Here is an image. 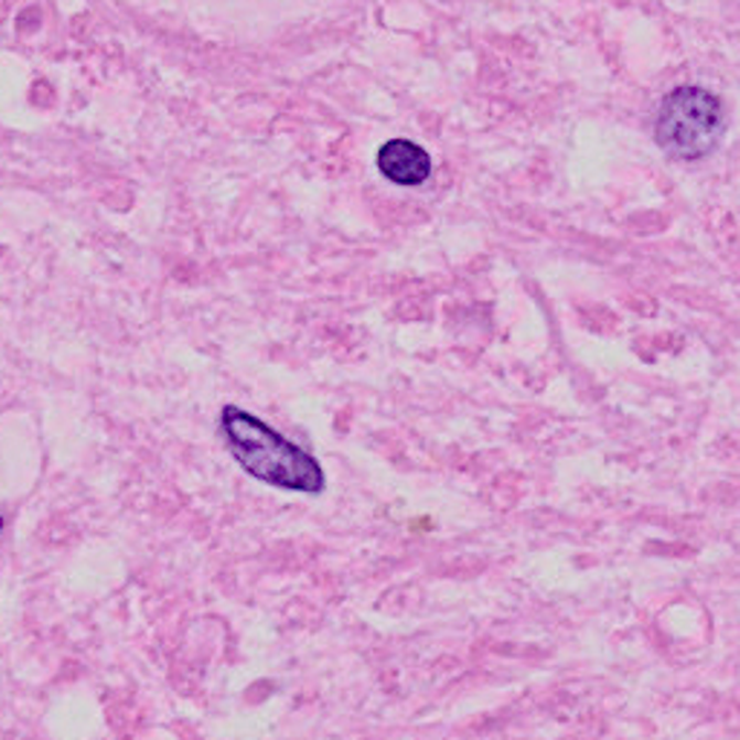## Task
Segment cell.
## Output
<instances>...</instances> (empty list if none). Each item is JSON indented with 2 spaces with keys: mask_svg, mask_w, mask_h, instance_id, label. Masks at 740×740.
I'll list each match as a JSON object with an SVG mask.
<instances>
[{
  "mask_svg": "<svg viewBox=\"0 0 740 740\" xmlns=\"http://www.w3.org/2000/svg\"><path fill=\"white\" fill-rule=\"evenodd\" d=\"M221 426L235 460L253 478L283 489V492H301V495L324 492V472H321L319 460L278 435L276 428L258 420L255 414L244 411L237 405H226Z\"/></svg>",
  "mask_w": 740,
  "mask_h": 740,
  "instance_id": "6da1fadb",
  "label": "cell"
},
{
  "mask_svg": "<svg viewBox=\"0 0 740 740\" xmlns=\"http://www.w3.org/2000/svg\"><path fill=\"white\" fill-rule=\"evenodd\" d=\"M723 105L703 87H677L665 96L656 116V142L668 157L695 162L718 148Z\"/></svg>",
  "mask_w": 740,
  "mask_h": 740,
  "instance_id": "7a4b0ae2",
  "label": "cell"
},
{
  "mask_svg": "<svg viewBox=\"0 0 740 740\" xmlns=\"http://www.w3.org/2000/svg\"><path fill=\"white\" fill-rule=\"evenodd\" d=\"M376 165H379L382 176L390 180L394 185H422L431 176V157L422 151L420 146H414L408 139H390L376 153Z\"/></svg>",
  "mask_w": 740,
  "mask_h": 740,
  "instance_id": "3957f363",
  "label": "cell"
},
{
  "mask_svg": "<svg viewBox=\"0 0 740 740\" xmlns=\"http://www.w3.org/2000/svg\"><path fill=\"white\" fill-rule=\"evenodd\" d=\"M0 533H3V518H0Z\"/></svg>",
  "mask_w": 740,
  "mask_h": 740,
  "instance_id": "277c9868",
  "label": "cell"
}]
</instances>
